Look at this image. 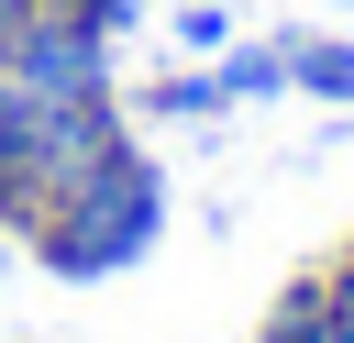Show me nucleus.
Segmentation results:
<instances>
[{
	"instance_id": "obj_6",
	"label": "nucleus",
	"mask_w": 354,
	"mask_h": 343,
	"mask_svg": "<svg viewBox=\"0 0 354 343\" xmlns=\"http://www.w3.org/2000/svg\"><path fill=\"white\" fill-rule=\"evenodd\" d=\"M133 111H144V122H210V111H232V100H221V77H210V66H188V77H155Z\"/></svg>"
},
{
	"instance_id": "obj_4",
	"label": "nucleus",
	"mask_w": 354,
	"mask_h": 343,
	"mask_svg": "<svg viewBox=\"0 0 354 343\" xmlns=\"http://www.w3.org/2000/svg\"><path fill=\"white\" fill-rule=\"evenodd\" d=\"M288 89L354 111V44H343V33H299V44H288Z\"/></svg>"
},
{
	"instance_id": "obj_9",
	"label": "nucleus",
	"mask_w": 354,
	"mask_h": 343,
	"mask_svg": "<svg viewBox=\"0 0 354 343\" xmlns=\"http://www.w3.org/2000/svg\"><path fill=\"white\" fill-rule=\"evenodd\" d=\"M310 343H354V288H343V277H332V321H321Z\"/></svg>"
},
{
	"instance_id": "obj_2",
	"label": "nucleus",
	"mask_w": 354,
	"mask_h": 343,
	"mask_svg": "<svg viewBox=\"0 0 354 343\" xmlns=\"http://www.w3.org/2000/svg\"><path fill=\"white\" fill-rule=\"evenodd\" d=\"M111 144H133L122 100H33V89L0 77V210H11V232H22L55 188H77Z\"/></svg>"
},
{
	"instance_id": "obj_5",
	"label": "nucleus",
	"mask_w": 354,
	"mask_h": 343,
	"mask_svg": "<svg viewBox=\"0 0 354 343\" xmlns=\"http://www.w3.org/2000/svg\"><path fill=\"white\" fill-rule=\"evenodd\" d=\"M321 321H332V266H310V277H288V288H277V310H266V332H254V343H310V332H321Z\"/></svg>"
},
{
	"instance_id": "obj_8",
	"label": "nucleus",
	"mask_w": 354,
	"mask_h": 343,
	"mask_svg": "<svg viewBox=\"0 0 354 343\" xmlns=\"http://www.w3.org/2000/svg\"><path fill=\"white\" fill-rule=\"evenodd\" d=\"M177 44H188V55H221V44H232V11H221V0H188V11H177Z\"/></svg>"
},
{
	"instance_id": "obj_3",
	"label": "nucleus",
	"mask_w": 354,
	"mask_h": 343,
	"mask_svg": "<svg viewBox=\"0 0 354 343\" xmlns=\"http://www.w3.org/2000/svg\"><path fill=\"white\" fill-rule=\"evenodd\" d=\"M0 77L33 89V100H122L111 89V33L88 11H66V0H33L22 11V33L0 44Z\"/></svg>"
},
{
	"instance_id": "obj_14",
	"label": "nucleus",
	"mask_w": 354,
	"mask_h": 343,
	"mask_svg": "<svg viewBox=\"0 0 354 343\" xmlns=\"http://www.w3.org/2000/svg\"><path fill=\"white\" fill-rule=\"evenodd\" d=\"M66 11H77V0H66Z\"/></svg>"
},
{
	"instance_id": "obj_7",
	"label": "nucleus",
	"mask_w": 354,
	"mask_h": 343,
	"mask_svg": "<svg viewBox=\"0 0 354 343\" xmlns=\"http://www.w3.org/2000/svg\"><path fill=\"white\" fill-rule=\"evenodd\" d=\"M210 77H221V100H277L288 89V44H232Z\"/></svg>"
},
{
	"instance_id": "obj_1",
	"label": "nucleus",
	"mask_w": 354,
	"mask_h": 343,
	"mask_svg": "<svg viewBox=\"0 0 354 343\" xmlns=\"http://www.w3.org/2000/svg\"><path fill=\"white\" fill-rule=\"evenodd\" d=\"M155 232H166V177H155V155L144 144H111L77 188H55L33 221H22V243H33V266L44 277H122L133 254H155Z\"/></svg>"
},
{
	"instance_id": "obj_13",
	"label": "nucleus",
	"mask_w": 354,
	"mask_h": 343,
	"mask_svg": "<svg viewBox=\"0 0 354 343\" xmlns=\"http://www.w3.org/2000/svg\"><path fill=\"white\" fill-rule=\"evenodd\" d=\"M0 232H11V210H0Z\"/></svg>"
},
{
	"instance_id": "obj_12",
	"label": "nucleus",
	"mask_w": 354,
	"mask_h": 343,
	"mask_svg": "<svg viewBox=\"0 0 354 343\" xmlns=\"http://www.w3.org/2000/svg\"><path fill=\"white\" fill-rule=\"evenodd\" d=\"M332 277H343V288H354V243H343V254H332Z\"/></svg>"
},
{
	"instance_id": "obj_10",
	"label": "nucleus",
	"mask_w": 354,
	"mask_h": 343,
	"mask_svg": "<svg viewBox=\"0 0 354 343\" xmlns=\"http://www.w3.org/2000/svg\"><path fill=\"white\" fill-rule=\"evenodd\" d=\"M77 11H88V22H100V33H122V22H133V11H144V0H77Z\"/></svg>"
},
{
	"instance_id": "obj_11",
	"label": "nucleus",
	"mask_w": 354,
	"mask_h": 343,
	"mask_svg": "<svg viewBox=\"0 0 354 343\" xmlns=\"http://www.w3.org/2000/svg\"><path fill=\"white\" fill-rule=\"evenodd\" d=\"M22 11H33V0H0V44H11V33H22Z\"/></svg>"
}]
</instances>
